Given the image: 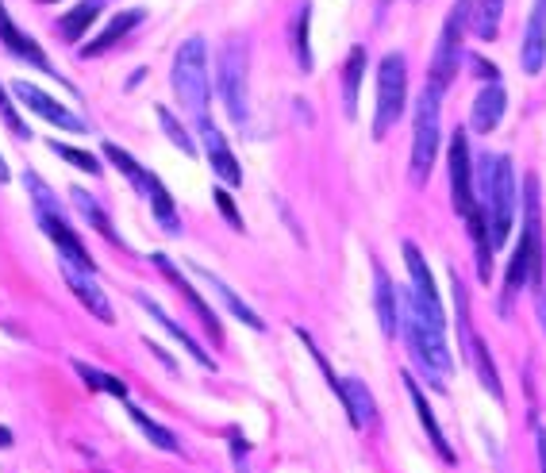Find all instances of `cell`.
I'll use <instances>...</instances> for the list:
<instances>
[{
  "instance_id": "13",
  "label": "cell",
  "mask_w": 546,
  "mask_h": 473,
  "mask_svg": "<svg viewBox=\"0 0 546 473\" xmlns=\"http://www.w3.org/2000/svg\"><path fill=\"white\" fill-rule=\"evenodd\" d=\"M520 66H523V74H531V77L546 66V0H535V8H531V16H527Z\"/></svg>"
},
{
  "instance_id": "29",
  "label": "cell",
  "mask_w": 546,
  "mask_h": 473,
  "mask_svg": "<svg viewBox=\"0 0 546 473\" xmlns=\"http://www.w3.org/2000/svg\"><path fill=\"white\" fill-rule=\"evenodd\" d=\"M127 416H131V424L139 427V431H143V435H147V439H150V443H154L158 450H170V454H177V450H181V443H177L174 431H170V427H162L158 420H150V416L143 412V408L127 404Z\"/></svg>"
},
{
  "instance_id": "7",
  "label": "cell",
  "mask_w": 546,
  "mask_h": 473,
  "mask_svg": "<svg viewBox=\"0 0 546 473\" xmlns=\"http://www.w3.org/2000/svg\"><path fill=\"white\" fill-rule=\"evenodd\" d=\"M247 74H250V58H247V43L231 39L224 50H220V97H224L227 116L243 127L250 116V97H247Z\"/></svg>"
},
{
  "instance_id": "6",
  "label": "cell",
  "mask_w": 546,
  "mask_h": 473,
  "mask_svg": "<svg viewBox=\"0 0 546 473\" xmlns=\"http://www.w3.org/2000/svg\"><path fill=\"white\" fill-rule=\"evenodd\" d=\"M470 31V0H458L443 20V35H439V47L431 58V89L447 93V85L458 77V62H462V39Z\"/></svg>"
},
{
  "instance_id": "25",
  "label": "cell",
  "mask_w": 546,
  "mask_h": 473,
  "mask_svg": "<svg viewBox=\"0 0 546 473\" xmlns=\"http://www.w3.org/2000/svg\"><path fill=\"white\" fill-rule=\"evenodd\" d=\"M504 20V0H470V31L477 39L493 43Z\"/></svg>"
},
{
  "instance_id": "19",
  "label": "cell",
  "mask_w": 546,
  "mask_h": 473,
  "mask_svg": "<svg viewBox=\"0 0 546 473\" xmlns=\"http://www.w3.org/2000/svg\"><path fill=\"white\" fill-rule=\"evenodd\" d=\"M0 43H4V50H12L16 58H27V62H31V66H39V70H50L43 47H39L31 35H24V31L16 27V20H12V16H8V8H4V0H0Z\"/></svg>"
},
{
  "instance_id": "18",
  "label": "cell",
  "mask_w": 546,
  "mask_h": 473,
  "mask_svg": "<svg viewBox=\"0 0 546 473\" xmlns=\"http://www.w3.org/2000/svg\"><path fill=\"white\" fill-rule=\"evenodd\" d=\"M135 304H139V308H143V312H150V320H158V327H166V335H170V339H177V343H181V347L189 350V354H193V358H197L200 366H204V370H216V362H212V358H208V350L200 347L197 339H193V335H189V331H185V327L177 324V320H170V316H166V312H162V304H154V300L147 297V293H135Z\"/></svg>"
},
{
  "instance_id": "41",
  "label": "cell",
  "mask_w": 546,
  "mask_h": 473,
  "mask_svg": "<svg viewBox=\"0 0 546 473\" xmlns=\"http://www.w3.org/2000/svg\"><path fill=\"white\" fill-rule=\"evenodd\" d=\"M381 4H389V0H381Z\"/></svg>"
},
{
  "instance_id": "24",
  "label": "cell",
  "mask_w": 546,
  "mask_h": 473,
  "mask_svg": "<svg viewBox=\"0 0 546 473\" xmlns=\"http://www.w3.org/2000/svg\"><path fill=\"white\" fill-rule=\"evenodd\" d=\"M466 362L477 370V381L489 389V397L504 400V385H500V374H497V366H493V354H489V347H485L477 335H473L470 347H466Z\"/></svg>"
},
{
  "instance_id": "23",
  "label": "cell",
  "mask_w": 546,
  "mask_h": 473,
  "mask_svg": "<svg viewBox=\"0 0 546 473\" xmlns=\"http://www.w3.org/2000/svg\"><path fill=\"white\" fill-rule=\"evenodd\" d=\"M70 197H74V204H77V212H81V220L93 227L97 235H104L112 247H124V239L116 235V227H112V220H108V212L100 208V200L97 197H89L85 189H70Z\"/></svg>"
},
{
  "instance_id": "37",
  "label": "cell",
  "mask_w": 546,
  "mask_h": 473,
  "mask_svg": "<svg viewBox=\"0 0 546 473\" xmlns=\"http://www.w3.org/2000/svg\"><path fill=\"white\" fill-rule=\"evenodd\" d=\"M0 447H12V431L8 427H0Z\"/></svg>"
},
{
  "instance_id": "20",
  "label": "cell",
  "mask_w": 546,
  "mask_h": 473,
  "mask_svg": "<svg viewBox=\"0 0 546 473\" xmlns=\"http://www.w3.org/2000/svg\"><path fill=\"white\" fill-rule=\"evenodd\" d=\"M139 24H143V12H139V8H131V12H120V16H112V20H108V27L100 31L97 39H89V43H85L81 58H97V54L112 50L116 43H124L127 35H131V31H135Z\"/></svg>"
},
{
  "instance_id": "5",
  "label": "cell",
  "mask_w": 546,
  "mask_h": 473,
  "mask_svg": "<svg viewBox=\"0 0 546 473\" xmlns=\"http://www.w3.org/2000/svg\"><path fill=\"white\" fill-rule=\"evenodd\" d=\"M408 100V62L404 54H385L377 66V116H373V139H385L389 127L404 116Z\"/></svg>"
},
{
  "instance_id": "21",
  "label": "cell",
  "mask_w": 546,
  "mask_h": 473,
  "mask_svg": "<svg viewBox=\"0 0 546 473\" xmlns=\"http://www.w3.org/2000/svg\"><path fill=\"white\" fill-rule=\"evenodd\" d=\"M339 400H343L350 424L358 427V431H362V427H373V420H377V404H373V393L358 381V377H347V381H343Z\"/></svg>"
},
{
  "instance_id": "26",
  "label": "cell",
  "mask_w": 546,
  "mask_h": 473,
  "mask_svg": "<svg viewBox=\"0 0 546 473\" xmlns=\"http://www.w3.org/2000/svg\"><path fill=\"white\" fill-rule=\"evenodd\" d=\"M143 200H150V212H154V220L162 224V231L166 235H181V216H177V204H174V197H170V189L154 177L150 181V189H147V197Z\"/></svg>"
},
{
  "instance_id": "38",
  "label": "cell",
  "mask_w": 546,
  "mask_h": 473,
  "mask_svg": "<svg viewBox=\"0 0 546 473\" xmlns=\"http://www.w3.org/2000/svg\"><path fill=\"white\" fill-rule=\"evenodd\" d=\"M539 454H543V473H546V431H539Z\"/></svg>"
},
{
  "instance_id": "31",
  "label": "cell",
  "mask_w": 546,
  "mask_h": 473,
  "mask_svg": "<svg viewBox=\"0 0 546 473\" xmlns=\"http://www.w3.org/2000/svg\"><path fill=\"white\" fill-rule=\"evenodd\" d=\"M24 189L31 204H35V216H43V212H62V204H58V193L50 189L43 177L35 174V170H27L24 174Z\"/></svg>"
},
{
  "instance_id": "36",
  "label": "cell",
  "mask_w": 546,
  "mask_h": 473,
  "mask_svg": "<svg viewBox=\"0 0 546 473\" xmlns=\"http://www.w3.org/2000/svg\"><path fill=\"white\" fill-rule=\"evenodd\" d=\"M216 208H220V216H224L235 231H243V216H239V208H235V200H231L227 189H216Z\"/></svg>"
},
{
  "instance_id": "30",
  "label": "cell",
  "mask_w": 546,
  "mask_h": 473,
  "mask_svg": "<svg viewBox=\"0 0 546 473\" xmlns=\"http://www.w3.org/2000/svg\"><path fill=\"white\" fill-rule=\"evenodd\" d=\"M77 377L89 385V389H97V393H108V397L116 400H127V385L120 381V377L104 374V370H97V366H85V362H74Z\"/></svg>"
},
{
  "instance_id": "35",
  "label": "cell",
  "mask_w": 546,
  "mask_h": 473,
  "mask_svg": "<svg viewBox=\"0 0 546 473\" xmlns=\"http://www.w3.org/2000/svg\"><path fill=\"white\" fill-rule=\"evenodd\" d=\"M0 120L8 124V131H12V135L27 139V124L20 120V116H16V108H12V100H8V93H4V89H0Z\"/></svg>"
},
{
  "instance_id": "17",
  "label": "cell",
  "mask_w": 546,
  "mask_h": 473,
  "mask_svg": "<svg viewBox=\"0 0 546 473\" xmlns=\"http://www.w3.org/2000/svg\"><path fill=\"white\" fill-rule=\"evenodd\" d=\"M193 274H197L200 281H204V285H208V289H212V293L220 297V304H224V308L231 312V316H235V320H243V324H247L250 331H266L262 316H258V312H254V308H250L247 300L239 297V293H235L231 285H224V277H216L212 270H204V266H193Z\"/></svg>"
},
{
  "instance_id": "11",
  "label": "cell",
  "mask_w": 546,
  "mask_h": 473,
  "mask_svg": "<svg viewBox=\"0 0 546 473\" xmlns=\"http://www.w3.org/2000/svg\"><path fill=\"white\" fill-rule=\"evenodd\" d=\"M150 262H154V266L162 270V277H166V281L174 285V289H177V293H181V297L189 300V308L197 312V320H200V324H204V331H208V335H212V339L220 343L224 335H220V320H216V312H212V304H208V300L200 297L197 289H193V285H189V281L181 277V270H177V266H174V262H170V258H166V254H150Z\"/></svg>"
},
{
  "instance_id": "10",
  "label": "cell",
  "mask_w": 546,
  "mask_h": 473,
  "mask_svg": "<svg viewBox=\"0 0 546 473\" xmlns=\"http://www.w3.org/2000/svg\"><path fill=\"white\" fill-rule=\"evenodd\" d=\"M200 143H204V154H208V166H212V174L224 181L227 189H235V185H243V166H239V158L231 154L227 147L224 131L212 124V120H200Z\"/></svg>"
},
{
  "instance_id": "27",
  "label": "cell",
  "mask_w": 546,
  "mask_h": 473,
  "mask_svg": "<svg viewBox=\"0 0 546 473\" xmlns=\"http://www.w3.org/2000/svg\"><path fill=\"white\" fill-rule=\"evenodd\" d=\"M100 8H104V0H77L74 12H66V16H62V24H58V35H62L66 43H77V39H81L89 27L97 24Z\"/></svg>"
},
{
  "instance_id": "16",
  "label": "cell",
  "mask_w": 546,
  "mask_h": 473,
  "mask_svg": "<svg viewBox=\"0 0 546 473\" xmlns=\"http://www.w3.org/2000/svg\"><path fill=\"white\" fill-rule=\"evenodd\" d=\"M62 277H66V285L74 289V297L97 316V320H104V324H112V304H108V297H104V289L97 285V277L85 274V270H77V266H70V262H62Z\"/></svg>"
},
{
  "instance_id": "3",
  "label": "cell",
  "mask_w": 546,
  "mask_h": 473,
  "mask_svg": "<svg viewBox=\"0 0 546 473\" xmlns=\"http://www.w3.org/2000/svg\"><path fill=\"white\" fill-rule=\"evenodd\" d=\"M170 85H174V97L181 100V108L193 116V120H208V93H212V81H208V47L204 39L193 35L185 39L174 54V74H170Z\"/></svg>"
},
{
  "instance_id": "15",
  "label": "cell",
  "mask_w": 546,
  "mask_h": 473,
  "mask_svg": "<svg viewBox=\"0 0 546 473\" xmlns=\"http://www.w3.org/2000/svg\"><path fill=\"white\" fill-rule=\"evenodd\" d=\"M404 389H408V397H412V408H416V416H420V424H423V431H427V439H431V447L439 450V458H443L447 466H454L458 458H454L447 435H443V427H439V420H435L431 404H427V393L420 389V381H416L412 374H404Z\"/></svg>"
},
{
  "instance_id": "8",
  "label": "cell",
  "mask_w": 546,
  "mask_h": 473,
  "mask_svg": "<svg viewBox=\"0 0 546 473\" xmlns=\"http://www.w3.org/2000/svg\"><path fill=\"white\" fill-rule=\"evenodd\" d=\"M12 93H16V100L24 104L27 112H35L43 124L58 127V131H74V135H85V131H89L81 116H74L66 104H58L50 93H43L35 81H12Z\"/></svg>"
},
{
  "instance_id": "12",
  "label": "cell",
  "mask_w": 546,
  "mask_h": 473,
  "mask_svg": "<svg viewBox=\"0 0 546 473\" xmlns=\"http://www.w3.org/2000/svg\"><path fill=\"white\" fill-rule=\"evenodd\" d=\"M373 304H377L381 331H385L389 339H397L400 324H404V297H400V289L389 281V274H385L381 266L373 270Z\"/></svg>"
},
{
  "instance_id": "32",
  "label": "cell",
  "mask_w": 546,
  "mask_h": 473,
  "mask_svg": "<svg viewBox=\"0 0 546 473\" xmlns=\"http://www.w3.org/2000/svg\"><path fill=\"white\" fill-rule=\"evenodd\" d=\"M154 112H158V124H162V131L170 135V143H174V147L181 150V154H189V158H193V154H197V143L189 139V131H185V124H177V116L170 112V108H162V104H158Z\"/></svg>"
},
{
  "instance_id": "22",
  "label": "cell",
  "mask_w": 546,
  "mask_h": 473,
  "mask_svg": "<svg viewBox=\"0 0 546 473\" xmlns=\"http://www.w3.org/2000/svg\"><path fill=\"white\" fill-rule=\"evenodd\" d=\"M366 47H350L347 66H343V108L354 120L358 116V93H362V81H366Z\"/></svg>"
},
{
  "instance_id": "39",
  "label": "cell",
  "mask_w": 546,
  "mask_h": 473,
  "mask_svg": "<svg viewBox=\"0 0 546 473\" xmlns=\"http://www.w3.org/2000/svg\"><path fill=\"white\" fill-rule=\"evenodd\" d=\"M8 177H12V174H8V162H4V158H0V185H4V181H8Z\"/></svg>"
},
{
  "instance_id": "34",
  "label": "cell",
  "mask_w": 546,
  "mask_h": 473,
  "mask_svg": "<svg viewBox=\"0 0 546 473\" xmlns=\"http://www.w3.org/2000/svg\"><path fill=\"white\" fill-rule=\"evenodd\" d=\"M308 16H312V8L304 4L297 12V62H300V70L308 74L312 70V39H308Z\"/></svg>"
},
{
  "instance_id": "40",
  "label": "cell",
  "mask_w": 546,
  "mask_h": 473,
  "mask_svg": "<svg viewBox=\"0 0 546 473\" xmlns=\"http://www.w3.org/2000/svg\"><path fill=\"white\" fill-rule=\"evenodd\" d=\"M39 4H54V0H39Z\"/></svg>"
},
{
  "instance_id": "1",
  "label": "cell",
  "mask_w": 546,
  "mask_h": 473,
  "mask_svg": "<svg viewBox=\"0 0 546 473\" xmlns=\"http://www.w3.org/2000/svg\"><path fill=\"white\" fill-rule=\"evenodd\" d=\"M404 262H408V293L404 297V324L400 335L408 339L412 358L423 370L427 385L447 393L450 370H454V358L447 347V320H443V304H439V289H435V277L427 270L423 254L412 243H404Z\"/></svg>"
},
{
  "instance_id": "2",
  "label": "cell",
  "mask_w": 546,
  "mask_h": 473,
  "mask_svg": "<svg viewBox=\"0 0 546 473\" xmlns=\"http://www.w3.org/2000/svg\"><path fill=\"white\" fill-rule=\"evenodd\" d=\"M473 185H477V200H481L485 220H489L493 247H504L508 235H512V224H516V212H520L512 158H508V154H485V158H481V170L473 174Z\"/></svg>"
},
{
  "instance_id": "4",
  "label": "cell",
  "mask_w": 546,
  "mask_h": 473,
  "mask_svg": "<svg viewBox=\"0 0 546 473\" xmlns=\"http://www.w3.org/2000/svg\"><path fill=\"white\" fill-rule=\"evenodd\" d=\"M443 93L439 89H423L416 100V127H412V181L423 185L431 177V166L439 158V139H443V116H439Z\"/></svg>"
},
{
  "instance_id": "33",
  "label": "cell",
  "mask_w": 546,
  "mask_h": 473,
  "mask_svg": "<svg viewBox=\"0 0 546 473\" xmlns=\"http://www.w3.org/2000/svg\"><path fill=\"white\" fill-rule=\"evenodd\" d=\"M50 150H54L62 162H70V166H77V170H85V174H100V158H93L89 150H74V147H66V143H50Z\"/></svg>"
},
{
  "instance_id": "14",
  "label": "cell",
  "mask_w": 546,
  "mask_h": 473,
  "mask_svg": "<svg viewBox=\"0 0 546 473\" xmlns=\"http://www.w3.org/2000/svg\"><path fill=\"white\" fill-rule=\"evenodd\" d=\"M504 108H508V97H504V85L500 81H489L477 100H473V112H470V127L477 135H493L504 120Z\"/></svg>"
},
{
  "instance_id": "9",
  "label": "cell",
  "mask_w": 546,
  "mask_h": 473,
  "mask_svg": "<svg viewBox=\"0 0 546 473\" xmlns=\"http://www.w3.org/2000/svg\"><path fill=\"white\" fill-rule=\"evenodd\" d=\"M39 227L47 231V239L58 247L62 262H70V266L85 270V274H93V270H97V266H93V254H89V247L81 243V235L70 227L66 212H43V216H39Z\"/></svg>"
},
{
  "instance_id": "28",
  "label": "cell",
  "mask_w": 546,
  "mask_h": 473,
  "mask_svg": "<svg viewBox=\"0 0 546 473\" xmlns=\"http://www.w3.org/2000/svg\"><path fill=\"white\" fill-rule=\"evenodd\" d=\"M100 150H104V158H108V162H112V166H116V170H120V174H124L131 185H135V193H139V197H147V189H150V181H154V174H150V170H143V166H139V162H135V158H131L124 147H116V143H104Z\"/></svg>"
}]
</instances>
